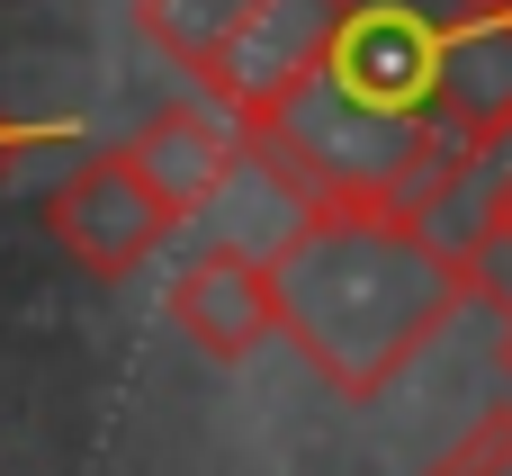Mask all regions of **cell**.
I'll return each instance as SVG.
<instances>
[{"instance_id": "obj_1", "label": "cell", "mask_w": 512, "mask_h": 476, "mask_svg": "<svg viewBox=\"0 0 512 476\" xmlns=\"http://www.w3.org/2000/svg\"><path fill=\"white\" fill-rule=\"evenodd\" d=\"M270 297L297 360L333 396L369 405L459 324V306L486 297V279L468 243H441V225L306 207V225L270 252Z\"/></svg>"}, {"instance_id": "obj_3", "label": "cell", "mask_w": 512, "mask_h": 476, "mask_svg": "<svg viewBox=\"0 0 512 476\" xmlns=\"http://www.w3.org/2000/svg\"><path fill=\"white\" fill-rule=\"evenodd\" d=\"M333 27H342V0H261L207 63H198V90L225 126H252L270 117L324 54H333Z\"/></svg>"}, {"instance_id": "obj_11", "label": "cell", "mask_w": 512, "mask_h": 476, "mask_svg": "<svg viewBox=\"0 0 512 476\" xmlns=\"http://www.w3.org/2000/svg\"><path fill=\"white\" fill-rule=\"evenodd\" d=\"M45 144H63V126H18V117H0V180H9L27 153H45Z\"/></svg>"}, {"instance_id": "obj_10", "label": "cell", "mask_w": 512, "mask_h": 476, "mask_svg": "<svg viewBox=\"0 0 512 476\" xmlns=\"http://www.w3.org/2000/svg\"><path fill=\"white\" fill-rule=\"evenodd\" d=\"M432 476H512V405H504V414H486V423H477Z\"/></svg>"}, {"instance_id": "obj_2", "label": "cell", "mask_w": 512, "mask_h": 476, "mask_svg": "<svg viewBox=\"0 0 512 476\" xmlns=\"http://www.w3.org/2000/svg\"><path fill=\"white\" fill-rule=\"evenodd\" d=\"M45 225H54V243L72 252V270L81 279H135L180 225H171V207L144 189V171L126 162V144H99V153H81L63 180H54V198H45Z\"/></svg>"}, {"instance_id": "obj_6", "label": "cell", "mask_w": 512, "mask_h": 476, "mask_svg": "<svg viewBox=\"0 0 512 476\" xmlns=\"http://www.w3.org/2000/svg\"><path fill=\"white\" fill-rule=\"evenodd\" d=\"M126 162H135V171H144V189L171 207V225H189V216L234 180L243 135H234L207 99H171V108H153V117L126 135Z\"/></svg>"}, {"instance_id": "obj_7", "label": "cell", "mask_w": 512, "mask_h": 476, "mask_svg": "<svg viewBox=\"0 0 512 476\" xmlns=\"http://www.w3.org/2000/svg\"><path fill=\"white\" fill-rule=\"evenodd\" d=\"M252 9H261V0H135V27H144L153 54H171V63L198 81V63L234 36Z\"/></svg>"}, {"instance_id": "obj_12", "label": "cell", "mask_w": 512, "mask_h": 476, "mask_svg": "<svg viewBox=\"0 0 512 476\" xmlns=\"http://www.w3.org/2000/svg\"><path fill=\"white\" fill-rule=\"evenodd\" d=\"M504 378H512V306H504Z\"/></svg>"}, {"instance_id": "obj_5", "label": "cell", "mask_w": 512, "mask_h": 476, "mask_svg": "<svg viewBox=\"0 0 512 476\" xmlns=\"http://www.w3.org/2000/svg\"><path fill=\"white\" fill-rule=\"evenodd\" d=\"M171 324L207 351V360H252L261 342H279V297H270V261L261 252H234V243H207L180 261L171 279Z\"/></svg>"}, {"instance_id": "obj_8", "label": "cell", "mask_w": 512, "mask_h": 476, "mask_svg": "<svg viewBox=\"0 0 512 476\" xmlns=\"http://www.w3.org/2000/svg\"><path fill=\"white\" fill-rule=\"evenodd\" d=\"M486 9H504V0H342V18H396V27H423V36H441L459 18H486Z\"/></svg>"}, {"instance_id": "obj_4", "label": "cell", "mask_w": 512, "mask_h": 476, "mask_svg": "<svg viewBox=\"0 0 512 476\" xmlns=\"http://www.w3.org/2000/svg\"><path fill=\"white\" fill-rule=\"evenodd\" d=\"M423 117H432L459 153H477V162H495V153L512 144V0L432 36Z\"/></svg>"}, {"instance_id": "obj_9", "label": "cell", "mask_w": 512, "mask_h": 476, "mask_svg": "<svg viewBox=\"0 0 512 476\" xmlns=\"http://www.w3.org/2000/svg\"><path fill=\"white\" fill-rule=\"evenodd\" d=\"M468 261H477V279H486V288H495V279H512V162H504V180L486 189V216H477Z\"/></svg>"}]
</instances>
